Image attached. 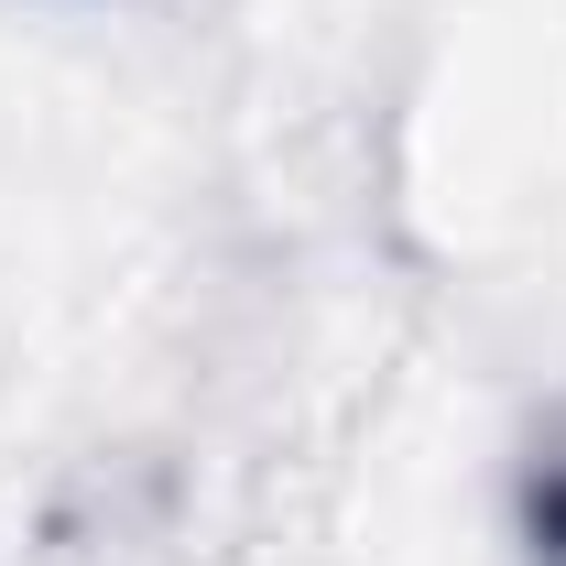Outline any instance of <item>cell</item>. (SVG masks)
<instances>
[{
	"label": "cell",
	"instance_id": "obj_1",
	"mask_svg": "<svg viewBox=\"0 0 566 566\" xmlns=\"http://www.w3.org/2000/svg\"><path fill=\"white\" fill-rule=\"evenodd\" d=\"M523 534H534L545 566H566V436L534 447V469H523Z\"/></svg>",
	"mask_w": 566,
	"mask_h": 566
}]
</instances>
